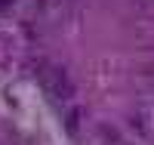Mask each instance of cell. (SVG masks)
<instances>
[{"instance_id":"2","label":"cell","mask_w":154,"mask_h":145,"mask_svg":"<svg viewBox=\"0 0 154 145\" xmlns=\"http://www.w3.org/2000/svg\"><path fill=\"white\" fill-rule=\"evenodd\" d=\"M9 3H16V0H0V9H6Z\"/></svg>"},{"instance_id":"1","label":"cell","mask_w":154,"mask_h":145,"mask_svg":"<svg viewBox=\"0 0 154 145\" xmlns=\"http://www.w3.org/2000/svg\"><path fill=\"white\" fill-rule=\"evenodd\" d=\"M37 77H40V87L46 90V96L53 99L56 105L68 108V105L74 102V84H71V77H68L65 68L43 62V65H40V71H37Z\"/></svg>"},{"instance_id":"3","label":"cell","mask_w":154,"mask_h":145,"mask_svg":"<svg viewBox=\"0 0 154 145\" xmlns=\"http://www.w3.org/2000/svg\"><path fill=\"white\" fill-rule=\"evenodd\" d=\"M117 145H126V142H117Z\"/></svg>"}]
</instances>
